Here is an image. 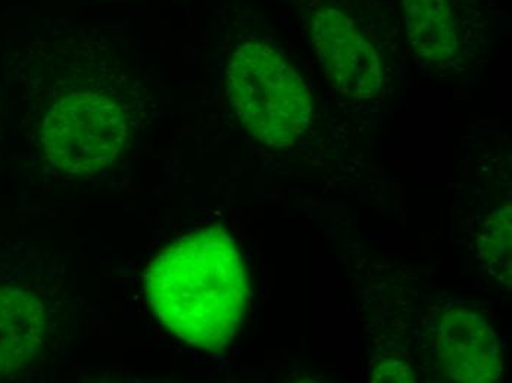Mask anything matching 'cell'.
Returning a JSON list of instances; mask_svg holds the SVG:
<instances>
[{
  "instance_id": "obj_1",
  "label": "cell",
  "mask_w": 512,
  "mask_h": 383,
  "mask_svg": "<svg viewBox=\"0 0 512 383\" xmlns=\"http://www.w3.org/2000/svg\"><path fill=\"white\" fill-rule=\"evenodd\" d=\"M146 294L155 316L181 341L206 351L227 347L248 295L236 242L220 227L181 236L152 260Z\"/></svg>"
},
{
  "instance_id": "obj_2",
  "label": "cell",
  "mask_w": 512,
  "mask_h": 383,
  "mask_svg": "<svg viewBox=\"0 0 512 383\" xmlns=\"http://www.w3.org/2000/svg\"><path fill=\"white\" fill-rule=\"evenodd\" d=\"M227 93L243 126L271 148H287L307 130L308 87L268 43L249 40L234 51L227 67Z\"/></svg>"
},
{
  "instance_id": "obj_3",
  "label": "cell",
  "mask_w": 512,
  "mask_h": 383,
  "mask_svg": "<svg viewBox=\"0 0 512 383\" xmlns=\"http://www.w3.org/2000/svg\"><path fill=\"white\" fill-rule=\"evenodd\" d=\"M128 132L126 105L117 95L99 87L76 86L49 108L42 142L56 168L89 176L123 154Z\"/></svg>"
},
{
  "instance_id": "obj_4",
  "label": "cell",
  "mask_w": 512,
  "mask_h": 383,
  "mask_svg": "<svg viewBox=\"0 0 512 383\" xmlns=\"http://www.w3.org/2000/svg\"><path fill=\"white\" fill-rule=\"evenodd\" d=\"M309 40L336 89L352 99H370L382 86L379 55L345 15L321 9L309 24Z\"/></svg>"
},
{
  "instance_id": "obj_5",
  "label": "cell",
  "mask_w": 512,
  "mask_h": 383,
  "mask_svg": "<svg viewBox=\"0 0 512 383\" xmlns=\"http://www.w3.org/2000/svg\"><path fill=\"white\" fill-rule=\"evenodd\" d=\"M437 357L455 382H496L502 376L501 350L495 332L471 311H449L437 330Z\"/></svg>"
},
{
  "instance_id": "obj_6",
  "label": "cell",
  "mask_w": 512,
  "mask_h": 383,
  "mask_svg": "<svg viewBox=\"0 0 512 383\" xmlns=\"http://www.w3.org/2000/svg\"><path fill=\"white\" fill-rule=\"evenodd\" d=\"M48 317L42 300L23 288H0V376L24 369L42 351Z\"/></svg>"
},
{
  "instance_id": "obj_7",
  "label": "cell",
  "mask_w": 512,
  "mask_h": 383,
  "mask_svg": "<svg viewBox=\"0 0 512 383\" xmlns=\"http://www.w3.org/2000/svg\"><path fill=\"white\" fill-rule=\"evenodd\" d=\"M405 33L415 54L443 62L458 52L454 14L446 0H402Z\"/></svg>"
},
{
  "instance_id": "obj_8",
  "label": "cell",
  "mask_w": 512,
  "mask_h": 383,
  "mask_svg": "<svg viewBox=\"0 0 512 383\" xmlns=\"http://www.w3.org/2000/svg\"><path fill=\"white\" fill-rule=\"evenodd\" d=\"M485 249L486 254L492 260L504 258L511 248V221L510 214H502L499 219L490 224L486 233Z\"/></svg>"
},
{
  "instance_id": "obj_9",
  "label": "cell",
  "mask_w": 512,
  "mask_h": 383,
  "mask_svg": "<svg viewBox=\"0 0 512 383\" xmlns=\"http://www.w3.org/2000/svg\"><path fill=\"white\" fill-rule=\"evenodd\" d=\"M374 382H412L414 373L405 364L399 361H387L380 364L379 369L373 373Z\"/></svg>"
}]
</instances>
